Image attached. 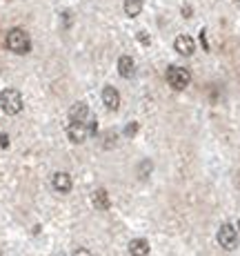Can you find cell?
<instances>
[{"instance_id":"cell-1","label":"cell","mask_w":240,"mask_h":256,"mask_svg":"<svg viewBox=\"0 0 240 256\" xmlns=\"http://www.w3.org/2000/svg\"><path fill=\"white\" fill-rule=\"evenodd\" d=\"M7 49L13 54H18V56H24V54H29V49H31V38H29V34L24 32L20 27H13L11 32L7 34Z\"/></svg>"},{"instance_id":"cell-2","label":"cell","mask_w":240,"mask_h":256,"mask_svg":"<svg viewBox=\"0 0 240 256\" xmlns=\"http://www.w3.org/2000/svg\"><path fill=\"white\" fill-rule=\"evenodd\" d=\"M0 107H2L4 114L9 116H16L22 112V96L18 90H2V94H0Z\"/></svg>"},{"instance_id":"cell-3","label":"cell","mask_w":240,"mask_h":256,"mask_svg":"<svg viewBox=\"0 0 240 256\" xmlns=\"http://www.w3.org/2000/svg\"><path fill=\"white\" fill-rule=\"evenodd\" d=\"M189 80H192V74H189V70H185V67L174 65L167 70V82H169L171 90H176V92L187 90Z\"/></svg>"},{"instance_id":"cell-4","label":"cell","mask_w":240,"mask_h":256,"mask_svg":"<svg viewBox=\"0 0 240 256\" xmlns=\"http://www.w3.org/2000/svg\"><path fill=\"white\" fill-rule=\"evenodd\" d=\"M218 243H220V248L229 250V252L238 248V232H236V228H234L232 223H223V225H220V230H218Z\"/></svg>"},{"instance_id":"cell-5","label":"cell","mask_w":240,"mask_h":256,"mask_svg":"<svg viewBox=\"0 0 240 256\" xmlns=\"http://www.w3.org/2000/svg\"><path fill=\"white\" fill-rule=\"evenodd\" d=\"M102 105H105L109 112H116L120 107V94L116 87H111V85L102 87Z\"/></svg>"},{"instance_id":"cell-6","label":"cell","mask_w":240,"mask_h":256,"mask_svg":"<svg viewBox=\"0 0 240 256\" xmlns=\"http://www.w3.org/2000/svg\"><path fill=\"white\" fill-rule=\"evenodd\" d=\"M67 136L71 138V142H85L89 136V127L85 122H69L67 125Z\"/></svg>"},{"instance_id":"cell-7","label":"cell","mask_w":240,"mask_h":256,"mask_svg":"<svg viewBox=\"0 0 240 256\" xmlns=\"http://www.w3.org/2000/svg\"><path fill=\"white\" fill-rule=\"evenodd\" d=\"M89 107H87V102H73L69 107V122H85L89 120Z\"/></svg>"},{"instance_id":"cell-8","label":"cell","mask_w":240,"mask_h":256,"mask_svg":"<svg viewBox=\"0 0 240 256\" xmlns=\"http://www.w3.org/2000/svg\"><path fill=\"white\" fill-rule=\"evenodd\" d=\"M174 49L180 54V56H192V54L196 52V40L192 36H187V34H183V36L176 38Z\"/></svg>"},{"instance_id":"cell-9","label":"cell","mask_w":240,"mask_h":256,"mask_svg":"<svg viewBox=\"0 0 240 256\" xmlns=\"http://www.w3.org/2000/svg\"><path fill=\"white\" fill-rule=\"evenodd\" d=\"M51 185H53V190H56V192L67 194V192H71L73 180H71V176L67 174V172H56V174H53V178H51Z\"/></svg>"},{"instance_id":"cell-10","label":"cell","mask_w":240,"mask_h":256,"mask_svg":"<svg viewBox=\"0 0 240 256\" xmlns=\"http://www.w3.org/2000/svg\"><path fill=\"white\" fill-rule=\"evenodd\" d=\"M91 200H94V208L98 210V212H107L111 208V200H109V192L107 190H96L94 192V196H91Z\"/></svg>"},{"instance_id":"cell-11","label":"cell","mask_w":240,"mask_h":256,"mask_svg":"<svg viewBox=\"0 0 240 256\" xmlns=\"http://www.w3.org/2000/svg\"><path fill=\"white\" fill-rule=\"evenodd\" d=\"M136 72V62L131 56H120L118 58V74L122 78H131Z\"/></svg>"},{"instance_id":"cell-12","label":"cell","mask_w":240,"mask_h":256,"mask_svg":"<svg viewBox=\"0 0 240 256\" xmlns=\"http://www.w3.org/2000/svg\"><path fill=\"white\" fill-rule=\"evenodd\" d=\"M129 254L131 256H147V254H149V243H147L145 238L129 240Z\"/></svg>"},{"instance_id":"cell-13","label":"cell","mask_w":240,"mask_h":256,"mask_svg":"<svg viewBox=\"0 0 240 256\" xmlns=\"http://www.w3.org/2000/svg\"><path fill=\"white\" fill-rule=\"evenodd\" d=\"M143 12V0H125V14L131 18H136Z\"/></svg>"},{"instance_id":"cell-14","label":"cell","mask_w":240,"mask_h":256,"mask_svg":"<svg viewBox=\"0 0 240 256\" xmlns=\"http://www.w3.org/2000/svg\"><path fill=\"white\" fill-rule=\"evenodd\" d=\"M149 172H151V160H143V163H140V167H138V178H147V176H149Z\"/></svg>"},{"instance_id":"cell-15","label":"cell","mask_w":240,"mask_h":256,"mask_svg":"<svg viewBox=\"0 0 240 256\" xmlns=\"http://www.w3.org/2000/svg\"><path fill=\"white\" fill-rule=\"evenodd\" d=\"M102 145H105V150H114V145H116V134H114V132H107V134H105V142H102Z\"/></svg>"},{"instance_id":"cell-16","label":"cell","mask_w":240,"mask_h":256,"mask_svg":"<svg viewBox=\"0 0 240 256\" xmlns=\"http://www.w3.org/2000/svg\"><path fill=\"white\" fill-rule=\"evenodd\" d=\"M138 130H140V125H138V122H129V125L125 127V136H129V138H131V136H136V134H138Z\"/></svg>"},{"instance_id":"cell-17","label":"cell","mask_w":240,"mask_h":256,"mask_svg":"<svg viewBox=\"0 0 240 256\" xmlns=\"http://www.w3.org/2000/svg\"><path fill=\"white\" fill-rule=\"evenodd\" d=\"M0 147H2V150H7L9 147V136L4 134V132H0Z\"/></svg>"},{"instance_id":"cell-18","label":"cell","mask_w":240,"mask_h":256,"mask_svg":"<svg viewBox=\"0 0 240 256\" xmlns=\"http://www.w3.org/2000/svg\"><path fill=\"white\" fill-rule=\"evenodd\" d=\"M71 256H94V254H91L89 250H85V248H78V250H76V252H73Z\"/></svg>"},{"instance_id":"cell-19","label":"cell","mask_w":240,"mask_h":256,"mask_svg":"<svg viewBox=\"0 0 240 256\" xmlns=\"http://www.w3.org/2000/svg\"><path fill=\"white\" fill-rule=\"evenodd\" d=\"M138 40H140V42H143V45H149V34L140 32V34H138Z\"/></svg>"},{"instance_id":"cell-20","label":"cell","mask_w":240,"mask_h":256,"mask_svg":"<svg viewBox=\"0 0 240 256\" xmlns=\"http://www.w3.org/2000/svg\"><path fill=\"white\" fill-rule=\"evenodd\" d=\"M192 14H194V9L189 7V4H185V7H183V16H185V18H189Z\"/></svg>"},{"instance_id":"cell-21","label":"cell","mask_w":240,"mask_h":256,"mask_svg":"<svg viewBox=\"0 0 240 256\" xmlns=\"http://www.w3.org/2000/svg\"><path fill=\"white\" fill-rule=\"evenodd\" d=\"M238 228H240V223H238Z\"/></svg>"},{"instance_id":"cell-22","label":"cell","mask_w":240,"mask_h":256,"mask_svg":"<svg viewBox=\"0 0 240 256\" xmlns=\"http://www.w3.org/2000/svg\"><path fill=\"white\" fill-rule=\"evenodd\" d=\"M236 2H238V0H236Z\"/></svg>"}]
</instances>
